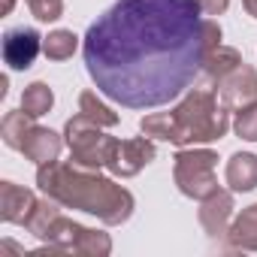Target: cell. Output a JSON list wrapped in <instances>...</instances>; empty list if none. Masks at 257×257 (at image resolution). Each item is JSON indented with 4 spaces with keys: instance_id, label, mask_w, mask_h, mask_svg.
Wrapping results in <instances>:
<instances>
[{
    "instance_id": "6da1fadb",
    "label": "cell",
    "mask_w": 257,
    "mask_h": 257,
    "mask_svg": "<svg viewBox=\"0 0 257 257\" xmlns=\"http://www.w3.org/2000/svg\"><path fill=\"white\" fill-rule=\"evenodd\" d=\"M197 0H118L88 28L82 58L91 82L127 109L176 100L203 70Z\"/></svg>"
},
{
    "instance_id": "7a4b0ae2",
    "label": "cell",
    "mask_w": 257,
    "mask_h": 257,
    "mask_svg": "<svg viewBox=\"0 0 257 257\" xmlns=\"http://www.w3.org/2000/svg\"><path fill=\"white\" fill-rule=\"evenodd\" d=\"M37 185L46 191V197L58 200L61 206L97 215L109 227H118L134 215L131 191L115 185L106 176H100V170H82L73 161L70 164H58V161L43 164L37 170Z\"/></svg>"
},
{
    "instance_id": "3957f363",
    "label": "cell",
    "mask_w": 257,
    "mask_h": 257,
    "mask_svg": "<svg viewBox=\"0 0 257 257\" xmlns=\"http://www.w3.org/2000/svg\"><path fill=\"white\" fill-rule=\"evenodd\" d=\"M173 115L182 131V149L197 143H215L230 131V109L212 91H191L173 109Z\"/></svg>"
},
{
    "instance_id": "277c9868",
    "label": "cell",
    "mask_w": 257,
    "mask_h": 257,
    "mask_svg": "<svg viewBox=\"0 0 257 257\" xmlns=\"http://www.w3.org/2000/svg\"><path fill=\"white\" fill-rule=\"evenodd\" d=\"M64 143L70 149V161L82 170H100L106 167L109 149H112V137L100 134V124L91 121L88 115H73L64 127Z\"/></svg>"
},
{
    "instance_id": "5b68a950",
    "label": "cell",
    "mask_w": 257,
    "mask_h": 257,
    "mask_svg": "<svg viewBox=\"0 0 257 257\" xmlns=\"http://www.w3.org/2000/svg\"><path fill=\"white\" fill-rule=\"evenodd\" d=\"M173 179L179 185V191L191 200H206L209 194L218 191V179H215V164L218 155L209 149H179L173 158Z\"/></svg>"
},
{
    "instance_id": "8992f818",
    "label": "cell",
    "mask_w": 257,
    "mask_h": 257,
    "mask_svg": "<svg viewBox=\"0 0 257 257\" xmlns=\"http://www.w3.org/2000/svg\"><path fill=\"white\" fill-rule=\"evenodd\" d=\"M158 158V149L152 143V137H137V140H115L106 158V170L112 176L131 179L137 176L143 167H149Z\"/></svg>"
},
{
    "instance_id": "52a82bcc",
    "label": "cell",
    "mask_w": 257,
    "mask_h": 257,
    "mask_svg": "<svg viewBox=\"0 0 257 257\" xmlns=\"http://www.w3.org/2000/svg\"><path fill=\"white\" fill-rule=\"evenodd\" d=\"M215 94H218V100H221L230 112H236V109L254 103V100H257V70L242 61L233 73H227L224 79H218Z\"/></svg>"
},
{
    "instance_id": "ba28073f",
    "label": "cell",
    "mask_w": 257,
    "mask_h": 257,
    "mask_svg": "<svg viewBox=\"0 0 257 257\" xmlns=\"http://www.w3.org/2000/svg\"><path fill=\"white\" fill-rule=\"evenodd\" d=\"M40 52H43V37L34 28H13L4 34V61L10 70L22 73V70L34 67Z\"/></svg>"
},
{
    "instance_id": "9c48e42d",
    "label": "cell",
    "mask_w": 257,
    "mask_h": 257,
    "mask_svg": "<svg viewBox=\"0 0 257 257\" xmlns=\"http://www.w3.org/2000/svg\"><path fill=\"white\" fill-rule=\"evenodd\" d=\"M230 218H233V194H230V191H221V188H218L215 194H209V197L203 200V206H200V224H203V230H206L212 239L227 236Z\"/></svg>"
},
{
    "instance_id": "30bf717a",
    "label": "cell",
    "mask_w": 257,
    "mask_h": 257,
    "mask_svg": "<svg viewBox=\"0 0 257 257\" xmlns=\"http://www.w3.org/2000/svg\"><path fill=\"white\" fill-rule=\"evenodd\" d=\"M37 206L34 191L16 185V182H0V218L7 224H25Z\"/></svg>"
},
{
    "instance_id": "8fae6325",
    "label": "cell",
    "mask_w": 257,
    "mask_h": 257,
    "mask_svg": "<svg viewBox=\"0 0 257 257\" xmlns=\"http://www.w3.org/2000/svg\"><path fill=\"white\" fill-rule=\"evenodd\" d=\"M61 149H64V140H61L55 131L34 124V127H31V134H28V140H25V146H22V155H25L28 161H34L37 167H43V164L58 161Z\"/></svg>"
},
{
    "instance_id": "7c38bea8",
    "label": "cell",
    "mask_w": 257,
    "mask_h": 257,
    "mask_svg": "<svg viewBox=\"0 0 257 257\" xmlns=\"http://www.w3.org/2000/svg\"><path fill=\"white\" fill-rule=\"evenodd\" d=\"M227 185L236 194L254 191L257 188V155L251 152H236L227 161Z\"/></svg>"
},
{
    "instance_id": "4fadbf2b",
    "label": "cell",
    "mask_w": 257,
    "mask_h": 257,
    "mask_svg": "<svg viewBox=\"0 0 257 257\" xmlns=\"http://www.w3.org/2000/svg\"><path fill=\"white\" fill-rule=\"evenodd\" d=\"M227 239L239 251H257V203L248 206V209H242L233 218V224L227 230Z\"/></svg>"
},
{
    "instance_id": "5bb4252c",
    "label": "cell",
    "mask_w": 257,
    "mask_h": 257,
    "mask_svg": "<svg viewBox=\"0 0 257 257\" xmlns=\"http://www.w3.org/2000/svg\"><path fill=\"white\" fill-rule=\"evenodd\" d=\"M140 131L152 140H164V143H173L182 149V131H179V121L173 112H152L140 121Z\"/></svg>"
},
{
    "instance_id": "9a60e30c",
    "label": "cell",
    "mask_w": 257,
    "mask_h": 257,
    "mask_svg": "<svg viewBox=\"0 0 257 257\" xmlns=\"http://www.w3.org/2000/svg\"><path fill=\"white\" fill-rule=\"evenodd\" d=\"M34 127V115H28L25 109H16V112H7L4 121H0V137H4V143L16 152H22L28 134Z\"/></svg>"
},
{
    "instance_id": "2e32d148",
    "label": "cell",
    "mask_w": 257,
    "mask_h": 257,
    "mask_svg": "<svg viewBox=\"0 0 257 257\" xmlns=\"http://www.w3.org/2000/svg\"><path fill=\"white\" fill-rule=\"evenodd\" d=\"M239 64H242V55H239L236 49H230V46H215V49L206 52V58H203V73H206L212 82H218V79H224L227 73H233Z\"/></svg>"
},
{
    "instance_id": "e0dca14e",
    "label": "cell",
    "mask_w": 257,
    "mask_h": 257,
    "mask_svg": "<svg viewBox=\"0 0 257 257\" xmlns=\"http://www.w3.org/2000/svg\"><path fill=\"white\" fill-rule=\"evenodd\" d=\"M79 236H82V224H76V221H70V218L61 215V218L49 227V233L43 236V242H46L52 251H76Z\"/></svg>"
},
{
    "instance_id": "ac0fdd59",
    "label": "cell",
    "mask_w": 257,
    "mask_h": 257,
    "mask_svg": "<svg viewBox=\"0 0 257 257\" xmlns=\"http://www.w3.org/2000/svg\"><path fill=\"white\" fill-rule=\"evenodd\" d=\"M58 206H61V203H58V200H52V197L37 200V206H34L31 218L25 221V230H28V233H34L37 239H43V236L49 233V227L61 218V209H58Z\"/></svg>"
},
{
    "instance_id": "d6986e66",
    "label": "cell",
    "mask_w": 257,
    "mask_h": 257,
    "mask_svg": "<svg viewBox=\"0 0 257 257\" xmlns=\"http://www.w3.org/2000/svg\"><path fill=\"white\" fill-rule=\"evenodd\" d=\"M52 106H55V94H52V88H49L46 82H34V85L25 88V94H22V109H25L28 115L43 118Z\"/></svg>"
},
{
    "instance_id": "ffe728a7",
    "label": "cell",
    "mask_w": 257,
    "mask_h": 257,
    "mask_svg": "<svg viewBox=\"0 0 257 257\" xmlns=\"http://www.w3.org/2000/svg\"><path fill=\"white\" fill-rule=\"evenodd\" d=\"M76 49H79V37L73 31H52L43 40V52L49 61H67V58H73Z\"/></svg>"
},
{
    "instance_id": "44dd1931",
    "label": "cell",
    "mask_w": 257,
    "mask_h": 257,
    "mask_svg": "<svg viewBox=\"0 0 257 257\" xmlns=\"http://www.w3.org/2000/svg\"><path fill=\"white\" fill-rule=\"evenodd\" d=\"M79 112L88 115L91 121H97L100 127H115L118 124V112H112L94 91H82L79 94Z\"/></svg>"
},
{
    "instance_id": "7402d4cb",
    "label": "cell",
    "mask_w": 257,
    "mask_h": 257,
    "mask_svg": "<svg viewBox=\"0 0 257 257\" xmlns=\"http://www.w3.org/2000/svg\"><path fill=\"white\" fill-rule=\"evenodd\" d=\"M109 251H112V239H109V233H100V230L82 227V236H79L76 254H94V257H106Z\"/></svg>"
},
{
    "instance_id": "603a6c76",
    "label": "cell",
    "mask_w": 257,
    "mask_h": 257,
    "mask_svg": "<svg viewBox=\"0 0 257 257\" xmlns=\"http://www.w3.org/2000/svg\"><path fill=\"white\" fill-rule=\"evenodd\" d=\"M233 131L239 140H248V143H257V100L236 109V121H233Z\"/></svg>"
},
{
    "instance_id": "cb8c5ba5",
    "label": "cell",
    "mask_w": 257,
    "mask_h": 257,
    "mask_svg": "<svg viewBox=\"0 0 257 257\" xmlns=\"http://www.w3.org/2000/svg\"><path fill=\"white\" fill-rule=\"evenodd\" d=\"M28 7L37 22H58L64 16V0H28Z\"/></svg>"
},
{
    "instance_id": "d4e9b609",
    "label": "cell",
    "mask_w": 257,
    "mask_h": 257,
    "mask_svg": "<svg viewBox=\"0 0 257 257\" xmlns=\"http://www.w3.org/2000/svg\"><path fill=\"white\" fill-rule=\"evenodd\" d=\"M197 4H200V10L206 16H224L227 7H230V0H197Z\"/></svg>"
},
{
    "instance_id": "484cf974",
    "label": "cell",
    "mask_w": 257,
    "mask_h": 257,
    "mask_svg": "<svg viewBox=\"0 0 257 257\" xmlns=\"http://www.w3.org/2000/svg\"><path fill=\"white\" fill-rule=\"evenodd\" d=\"M242 7H245V13L251 19H257V0H242Z\"/></svg>"
},
{
    "instance_id": "4316f807",
    "label": "cell",
    "mask_w": 257,
    "mask_h": 257,
    "mask_svg": "<svg viewBox=\"0 0 257 257\" xmlns=\"http://www.w3.org/2000/svg\"><path fill=\"white\" fill-rule=\"evenodd\" d=\"M16 7V0H0V16H10Z\"/></svg>"
}]
</instances>
